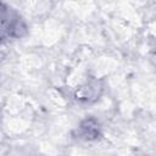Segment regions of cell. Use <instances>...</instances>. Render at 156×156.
<instances>
[{"instance_id":"6da1fadb","label":"cell","mask_w":156,"mask_h":156,"mask_svg":"<svg viewBox=\"0 0 156 156\" xmlns=\"http://www.w3.org/2000/svg\"><path fill=\"white\" fill-rule=\"evenodd\" d=\"M90 123H91V119H90V121H85V122L80 126L82 130L84 132V135H85L88 139L95 138V135H96V133H98V127H96V124H95V126H91Z\"/></svg>"}]
</instances>
